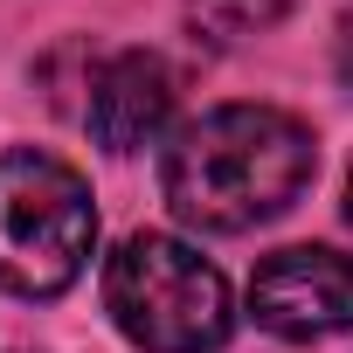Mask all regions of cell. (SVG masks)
<instances>
[{
  "mask_svg": "<svg viewBox=\"0 0 353 353\" xmlns=\"http://www.w3.org/2000/svg\"><path fill=\"white\" fill-rule=\"evenodd\" d=\"M346 222H353V181H346Z\"/></svg>",
  "mask_w": 353,
  "mask_h": 353,
  "instance_id": "cell-8",
  "label": "cell"
},
{
  "mask_svg": "<svg viewBox=\"0 0 353 353\" xmlns=\"http://www.w3.org/2000/svg\"><path fill=\"white\" fill-rule=\"evenodd\" d=\"M332 56H339V83L353 90V8H346V21H339V49H332Z\"/></svg>",
  "mask_w": 353,
  "mask_h": 353,
  "instance_id": "cell-7",
  "label": "cell"
},
{
  "mask_svg": "<svg viewBox=\"0 0 353 353\" xmlns=\"http://www.w3.org/2000/svg\"><path fill=\"white\" fill-rule=\"evenodd\" d=\"M104 305L145 353H215L236 325L222 270L173 236H125L104 263Z\"/></svg>",
  "mask_w": 353,
  "mask_h": 353,
  "instance_id": "cell-3",
  "label": "cell"
},
{
  "mask_svg": "<svg viewBox=\"0 0 353 353\" xmlns=\"http://www.w3.org/2000/svg\"><path fill=\"white\" fill-rule=\"evenodd\" d=\"M173 118V70L145 49H125L97 70L90 83V132L104 152H139L166 132Z\"/></svg>",
  "mask_w": 353,
  "mask_h": 353,
  "instance_id": "cell-5",
  "label": "cell"
},
{
  "mask_svg": "<svg viewBox=\"0 0 353 353\" xmlns=\"http://www.w3.org/2000/svg\"><path fill=\"white\" fill-rule=\"evenodd\" d=\"M319 173L312 132L277 104H222L194 118L166 152V201L188 229L243 236L284 215Z\"/></svg>",
  "mask_w": 353,
  "mask_h": 353,
  "instance_id": "cell-1",
  "label": "cell"
},
{
  "mask_svg": "<svg viewBox=\"0 0 353 353\" xmlns=\"http://www.w3.org/2000/svg\"><path fill=\"white\" fill-rule=\"evenodd\" d=\"M250 312L277 339H325L353 325V256L339 250H277L250 277Z\"/></svg>",
  "mask_w": 353,
  "mask_h": 353,
  "instance_id": "cell-4",
  "label": "cell"
},
{
  "mask_svg": "<svg viewBox=\"0 0 353 353\" xmlns=\"http://www.w3.org/2000/svg\"><path fill=\"white\" fill-rule=\"evenodd\" d=\"M284 21V0H188V28L208 49H243L250 35Z\"/></svg>",
  "mask_w": 353,
  "mask_h": 353,
  "instance_id": "cell-6",
  "label": "cell"
},
{
  "mask_svg": "<svg viewBox=\"0 0 353 353\" xmlns=\"http://www.w3.org/2000/svg\"><path fill=\"white\" fill-rule=\"evenodd\" d=\"M97 243V208L83 173L21 145L0 152V291L14 298H56L83 277V256Z\"/></svg>",
  "mask_w": 353,
  "mask_h": 353,
  "instance_id": "cell-2",
  "label": "cell"
}]
</instances>
